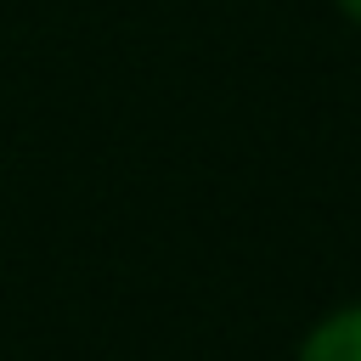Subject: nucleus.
<instances>
[{"mask_svg":"<svg viewBox=\"0 0 361 361\" xmlns=\"http://www.w3.org/2000/svg\"><path fill=\"white\" fill-rule=\"evenodd\" d=\"M293 361H361V299L333 305L327 316H316L305 327Z\"/></svg>","mask_w":361,"mask_h":361,"instance_id":"f257e3e1","label":"nucleus"},{"mask_svg":"<svg viewBox=\"0 0 361 361\" xmlns=\"http://www.w3.org/2000/svg\"><path fill=\"white\" fill-rule=\"evenodd\" d=\"M333 6H338V11H344V17L355 23V28H361V0H333Z\"/></svg>","mask_w":361,"mask_h":361,"instance_id":"f03ea898","label":"nucleus"}]
</instances>
